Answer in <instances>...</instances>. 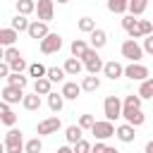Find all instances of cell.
<instances>
[{"mask_svg": "<svg viewBox=\"0 0 153 153\" xmlns=\"http://www.w3.org/2000/svg\"><path fill=\"white\" fill-rule=\"evenodd\" d=\"M120 117H124V120H127L131 127H141V124L146 122V115H143V110H141V98H139L136 93H131V96H124Z\"/></svg>", "mask_w": 153, "mask_h": 153, "instance_id": "obj_1", "label": "cell"}, {"mask_svg": "<svg viewBox=\"0 0 153 153\" xmlns=\"http://www.w3.org/2000/svg\"><path fill=\"white\" fill-rule=\"evenodd\" d=\"M5 151L7 153H22L24 151V136H22V129H17L14 124L7 129V134H5Z\"/></svg>", "mask_w": 153, "mask_h": 153, "instance_id": "obj_2", "label": "cell"}, {"mask_svg": "<svg viewBox=\"0 0 153 153\" xmlns=\"http://www.w3.org/2000/svg\"><path fill=\"white\" fill-rule=\"evenodd\" d=\"M79 60H81V65L86 67V72H88V74H98V72L103 69V60H100L98 50H96V48H91V45L84 50V55H81Z\"/></svg>", "mask_w": 153, "mask_h": 153, "instance_id": "obj_3", "label": "cell"}, {"mask_svg": "<svg viewBox=\"0 0 153 153\" xmlns=\"http://www.w3.org/2000/svg\"><path fill=\"white\" fill-rule=\"evenodd\" d=\"M38 45H41V53H43V55H53V53H57V50L62 48V36L48 31V33L38 41Z\"/></svg>", "mask_w": 153, "mask_h": 153, "instance_id": "obj_4", "label": "cell"}, {"mask_svg": "<svg viewBox=\"0 0 153 153\" xmlns=\"http://www.w3.org/2000/svg\"><path fill=\"white\" fill-rule=\"evenodd\" d=\"M120 112H122V100H120V96H108V98L103 100V115H105V120L115 122V120H120Z\"/></svg>", "mask_w": 153, "mask_h": 153, "instance_id": "obj_5", "label": "cell"}, {"mask_svg": "<svg viewBox=\"0 0 153 153\" xmlns=\"http://www.w3.org/2000/svg\"><path fill=\"white\" fill-rule=\"evenodd\" d=\"M122 76H127V79H131V81H141V79L151 76V72H148V67L141 65V62H129L127 67H122Z\"/></svg>", "mask_w": 153, "mask_h": 153, "instance_id": "obj_6", "label": "cell"}, {"mask_svg": "<svg viewBox=\"0 0 153 153\" xmlns=\"http://www.w3.org/2000/svg\"><path fill=\"white\" fill-rule=\"evenodd\" d=\"M91 134L96 136V139H110V136H115V124L110 122V120H93V124H91Z\"/></svg>", "mask_w": 153, "mask_h": 153, "instance_id": "obj_7", "label": "cell"}, {"mask_svg": "<svg viewBox=\"0 0 153 153\" xmlns=\"http://www.w3.org/2000/svg\"><path fill=\"white\" fill-rule=\"evenodd\" d=\"M122 57H127L129 62H141L143 50H141V45L136 43V38H127V41L122 43Z\"/></svg>", "mask_w": 153, "mask_h": 153, "instance_id": "obj_8", "label": "cell"}, {"mask_svg": "<svg viewBox=\"0 0 153 153\" xmlns=\"http://www.w3.org/2000/svg\"><path fill=\"white\" fill-rule=\"evenodd\" d=\"M62 127V122H60V117H45V120H41L38 124H36V134L38 136H48V134H57V129Z\"/></svg>", "mask_w": 153, "mask_h": 153, "instance_id": "obj_9", "label": "cell"}, {"mask_svg": "<svg viewBox=\"0 0 153 153\" xmlns=\"http://www.w3.org/2000/svg\"><path fill=\"white\" fill-rule=\"evenodd\" d=\"M53 2H55V0H38V2H36L33 12L38 14V19H41V22H50V19H53V14H55Z\"/></svg>", "mask_w": 153, "mask_h": 153, "instance_id": "obj_10", "label": "cell"}, {"mask_svg": "<svg viewBox=\"0 0 153 153\" xmlns=\"http://www.w3.org/2000/svg\"><path fill=\"white\" fill-rule=\"evenodd\" d=\"M26 33H29V38H36V41H41V38L48 33V22H41V19H33V22H29V26H26Z\"/></svg>", "mask_w": 153, "mask_h": 153, "instance_id": "obj_11", "label": "cell"}, {"mask_svg": "<svg viewBox=\"0 0 153 153\" xmlns=\"http://www.w3.org/2000/svg\"><path fill=\"white\" fill-rule=\"evenodd\" d=\"M0 96H2L0 100H5V103H10V105H14V103H19V100H22V96H24V88L7 84V86L2 88V93H0Z\"/></svg>", "mask_w": 153, "mask_h": 153, "instance_id": "obj_12", "label": "cell"}, {"mask_svg": "<svg viewBox=\"0 0 153 153\" xmlns=\"http://www.w3.org/2000/svg\"><path fill=\"white\" fill-rule=\"evenodd\" d=\"M134 129L136 127H131L129 122H124V124H120V127H115V136L122 141V143H131L134 139H136V134H134Z\"/></svg>", "mask_w": 153, "mask_h": 153, "instance_id": "obj_13", "label": "cell"}, {"mask_svg": "<svg viewBox=\"0 0 153 153\" xmlns=\"http://www.w3.org/2000/svg\"><path fill=\"white\" fill-rule=\"evenodd\" d=\"M62 98L65 100H76L79 96H81V86L76 84V81H62Z\"/></svg>", "mask_w": 153, "mask_h": 153, "instance_id": "obj_14", "label": "cell"}, {"mask_svg": "<svg viewBox=\"0 0 153 153\" xmlns=\"http://www.w3.org/2000/svg\"><path fill=\"white\" fill-rule=\"evenodd\" d=\"M110 81H115V79H120L122 76V65L120 62H115V60H110V62H103V69H100Z\"/></svg>", "mask_w": 153, "mask_h": 153, "instance_id": "obj_15", "label": "cell"}, {"mask_svg": "<svg viewBox=\"0 0 153 153\" xmlns=\"http://www.w3.org/2000/svg\"><path fill=\"white\" fill-rule=\"evenodd\" d=\"M0 122H2L5 127H12V124H17V115L12 112L10 103H5V100H0Z\"/></svg>", "mask_w": 153, "mask_h": 153, "instance_id": "obj_16", "label": "cell"}, {"mask_svg": "<svg viewBox=\"0 0 153 153\" xmlns=\"http://www.w3.org/2000/svg\"><path fill=\"white\" fill-rule=\"evenodd\" d=\"M88 38H91V48H96V50H100L108 43V33L103 29H91L88 31Z\"/></svg>", "mask_w": 153, "mask_h": 153, "instance_id": "obj_17", "label": "cell"}, {"mask_svg": "<svg viewBox=\"0 0 153 153\" xmlns=\"http://www.w3.org/2000/svg\"><path fill=\"white\" fill-rule=\"evenodd\" d=\"M62 69H65V74H67V76H76V74H81L84 65H81V60H79V57H67V60H65V65H62Z\"/></svg>", "mask_w": 153, "mask_h": 153, "instance_id": "obj_18", "label": "cell"}, {"mask_svg": "<svg viewBox=\"0 0 153 153\" xmlns=\"http://www.w3.org/2000/svg\"><path fill=\"white\" fill-rule=\"evenodd\" d=\"M19 103H22L24 110H31V112H33V110L41 108V96H38V93H24Z\"/></svg>", "mask_w": 153, "mask_h": 153, "instance_id": "obj_19", "label": "cell"}, {"mask_svg": "<svg viewBox=\"0 0 153 153\" xmlns=\"http://www.w3.org/2000/svg\"><path fill=\"white\" fill-rule=\"evenodd\" d=\"M81 91H86V93H93V91H98L100 88V79H98V74H88V76H84L81 79Z\"/></svg>", "mask_w": 153, "mask_h": 153, "instance_id": "obj_20", "label": "cell"}, {"mask_svg": "<svg viewBox=\"0 0 153 153\" xmlns=\"http://www.w3.org/2000/svg\"><path fill=\"white\" fill-rule=\"evenodd\" d=\"M17 38H19V33H17L12 26L0 29V45H2V48H5V45H14V43H17Z\"/></svg>", "mask_w": 153, "mask_h": 153, "instance_id": "obj_21", "label": "cell"}, {"mask_svg": "<svg viewBox=\"0 0 153 153\" xmlns=\"http://www.w3.org/2000/svg\"><path fill=\"white\" fill-rule=\"evenodd\" d=\"M50 91H53V84H50L48 76H38V79L33 81V93H38V96H48Z\"/></svg>", "mask_w": 153, "mask_h": 153, "instance_id": "obj_22", "label": "cell"}, {"mask_svg": "<svg viewBox=\"0 0 153 153\" xmlns=\"http://www.w3.org/2000/svg\"><path fill=\"white\" fill-rule=\"evenodd\" d=\"M148 7V0H127V12L134 17H141Z\"/></svg>", "mask_w": 153, "mask_h": 153, "instance_id": "obj_23", "label": "cell"}, {"mask_svg": "<svg viewBox=\"0 0 153 153\" xmlns=\"http://www.w3.org/2000/svg\"><path fill=\"white\" fill-rule=\"evenodd\" d=\"M141 100H148V98H153V79L151 76H146V79H141V86H139V93H136Z\"/></svg>", "mask_w": 153, "mask_h": 153, "instance_id": "obj_24", "label": "cell"}, {"mask_svg": "<svg viewBox=\"0 0 153 153\" xmlns=\"http://www.w3.org/2000/svg\"><path fill=\"white\" fill-rule=\"evenodd\" d=\"M5 79H7V84L19 86V88H26V84H29V76H24V72H10Z\"/></svg>", "mask_w": 153, "mask_h": 153, "instance_id": "obj_25", "label": "cell"}, {"mask_svg": "<svg viewBox=\"0 0 153 153\" xmlns=\"http://www.w3.org/2000/svg\"><path fill=\"white\" fill-rule=\"evenodd\" d=\"M45 76L50 79V84H60V81H65V69L62 67H45Z\"/></svg>", "mask_w": 153, "mask_h": 153, "instance_id": "obj_26", "label": "cell"}, {"mask_svg": "<svg viewBox=\"0 0 153 153\" xmlns=\"http://www.w3.org/2000/svg\"><path fill=\"white\" fill-rule=\"evenodd\" d=\"M62 105H65V98H62V93H55V91H50V93H48V108H50L53 112H60V110H62Z\"/></svg>", "mask_w": 153, "mask_h": 153, "instance_id": "obj_27", "label": "cell"}, {"mask_svg": "<svg viewBox=\"0 0 153 153\" xmlns=\"http://www.w3.org/2000/svg\"><path fill=\"white\" fill-rule=\"evenodd\" d=\"M81 131H84V129H81V127H79V124H69V127H67V129H65V139H67V143H69V146H72V143H74V141H79V139H81V136H84V134H81Z\"/></svg>", "mask_w": 153, "mask_h": 153, "instance_id": "obj_28", "label": "cell"}, {"mask_svg": "<svg viewBox=\"0 0 153 153\" xmlns=\"http://www.w3.org/2000/svg\"><path fill=\"white\" fill-rule=\"evenodd\" d=\"M10 26H12L17 33L26 31V26H29V19H26V14H19V12H17V14L12 17V24H10Z\"/></svg>", "mask_w": 153, "mask_h": 153, "instance_id": "obj_29", "label": "cell"}, {"mask_svg": "<svg viewBox=\"0 0 153 153\" xmlns=\"http://www.w3.org/2000/svg\"><path fill=\"white\" fill-rule=\"evenodd\" d=\"M86 48H88V43H86L84 38H74V41H72V45H69V50H72V57H81Z\"/></svg>", "mask_w": 153, "mask_h": 153, "instance_id": "obj_30", "label": "cell"}, {"mask_svg": "<svg viewBox=\"0 0 153 153\" xmlns=\"http://www.w3.org/2000/svg\"><path fill=\"white\" fill-rule=\"evenodd\" d=\"M108 10L112 14H124L127 12V0H108Z\"/></svg>", "mask_w": 153, "mask_h": 153, "instance_id": "obj_31", "label": "cell"}, {"mask_svg": "<svg viewBox=\"0 0 153 153\" xmlns=\"http://www.w3.org/2000/svg\"><path fill=\"white\" fill-rule=\"evenodd\" d=\"M136 29H139V33H141V38H143V36L153 33V22H151V19H136Z\"/></svg>", "mask_w": 153, "mask_h": 153, "instance_id": "obj_32", "label": "cell"}, {"mask_svg": "<svg viewBox=\"0 0 153 153\" xmlns=\"http://www.w3.org/2000/svg\"><path fill=\"white\" fill-rule=\"evenodd\" d=\"M33 7H36L33 0H17V12H19V14H26V17H29V14L33 12Z\"/></svg>", "mask_w": 153, "mask_h": 153, "instance_id": "obj_33", "label": "cell"}, {"mask_svg": "<svg viewBox=\"0 0 153 153\" xmlns=\"http://www.w3.org/2000/svg\"><path fill=\"white\" fill-rule=\"evenodd\" d=\"M26 69H29V76H33V79H38V76H45V65H41V62L26 65Z\"/></svg>", "mask_w": 153, "mask_h": 153, "instance_id": "obj_34", "label": "cell"}, {"mask_svg": "<svg viewBox=\"0 0 153 153\" xmlns=\"http://www.w3.org/2000/svg\"><path fill=\"white\" fill-rule=\"evenodd\" d=\"M76 26H79V31H81V33H88L91 29H96V22H93L91 17H81Z\"/></svg>", "mask_w": 153, "mask_h": 153, "instance_id": "obj_35", "label": "cell"}, {"mask_svg": "<svg viewBox=\"0 0 153 153\" xmlns=\"http://www.w3.org/2000/svg\"><path fill=\"white\" fill-rule=\"evenodd\" d=\"M19 55H22V53H19L14 45H5V48H2V60H5V62H12V60L19 57Z\"/></svg>", "mask_w": 153, "mask_h": 153, "instance_id": "obj_36", "label": "cell"}, {"mask_svg": "<svg viewBox=\"0 0 153 153\" xmlns=\"http://www.w3.org/2000/svg\"><path fill=\"white\" fill-rule=\"evenodd\" d=\"M41 148H43V143H41L38 136H36V139H29V141L24 143V151H26V153H38Z\"/></svg>", "mask_w": 153, "mask_h": 153, "instance_id": "obj_37", "label": "cell"}, {"mask_svg": "<svg viewBox=\"0 0 153 153\" xmlns=\"http://www.w3.org/2000/svg\"><path fill=\"white\" fill-rule=\"evenodd\" d=\"M10 65V72H24L26 69V62H24V57L19 55V57H14L12 62H7Z\"/></svg>", "mask_w": 153, "mask_h": 153, "instance_id": "obj_38", "label": "cell"}, {"mask_svg": "<svg viewBox=\"0 0 153 153\" xmlns=\"http://www.w3.org/2000/svg\"><path fill=\"white\" fill-rule=\"evenodd\" d=\"M72 151H74V153H88V151H91V143L84 141V139H79V141L72 143Z\"/></svg>", "mask_w": 153, "mask_h": 153, "instance_id": "obj_39", "label": "cell"}, {"mask_svg": "<svg viewBox=\"0 0 153 153\" xmlns=\"http://www.w3.org/2000/svg\"><path fill=\"white\" fill-rule=\"evenodd\" d=\"M134 24H136V17H134V14H124V17H122V29H124V31H129Z\"/></svg>", "mask_w": 153, "mask_h": 153, "instance_id": "obj_40", "label": "cell"}, {"mask_svg": "<svg viewBox=\"0 0 153 153\" xmlns=\"http://www.w3.org/2000/svg\"><path fill=\"white\" fill-rule=\"evenodd\" d=\"M141 50L148 53V55H153V36H151V33L143 36V45H141Z\"/></svg>", "mask_w": 153, "mask_h": 153, "instance_id": "obj_41", "label": "cell"}, {"mask_svg": "<svg viewBox=\"0 0 153 153\" xmlns=\"http://www.w3.org/2000/svg\"><path fill=\"white\" fill-rule=\"evenodd\" d=\"M91 124H93V115H81L79 117V127L81 129H91Z\"/></svg>", "mask_w": 153, "mask_h": 153, "instance_id": "obj_42", "label": "cell"}, {"mask_svg": "<svg viewBox=\"0 0 153 153\" xmlns=\"http://www.w3.org/2000/svg\"><path fill=\"white\" fill-rule=\"evenodd\" d=\"M91 151H93V153H100V151H108V143H105L103 139H98V141H96V143L91 146Z\"/></svg>", "mask_w": 153, "mask_h": 153, "instance_id": "obj_43", "label": "cell"}, {"mask_svg": "<svg viewBox=\"0 0 153 153\" xmlns=\"http://www.w3.org/2000/svg\"><path fill=\"white\" fill-rule=\"evenodd\" d=\"M7 74H10V65H7L5 60H0V79H5Z\"/></svg>", "mask_w": 153, "mask_h": 153, "instance_id": "obj_44", "label": "cell"}, {"mask_svg": "<svg viewBox=\"0 0 153 153\" xmlns=\"http://www.w3.org/2000/svg\"><path fill=\"white\" fill-rule=\"evenodd\" d=\"M57 153H72V148H69V143H67V146H62V148H60Z\"/></svg>", "mask_w": 153, "mask_h": 153, "instance_id": "obj_45", "label": "cell"}, {"mask_svg": "<svg viewBox=\"0 0 153 153\" xmlns=\"http://www.w3.org/2000/svg\"><path fill=\"white\" fill-rule=\"evenodd\" d=\"M2 151H5V143H2V141H0V153H2Z\"/></svg>", "mask_w": 153, "mask_h": 153, "instance_id": "obj_46", "label": "cell"}, {"mask_svg": "<svg viewBox=\"0 0 153 153\" xmlns=\"http://www.w3.org/2000/svg\"><path fill=\"white\" fill-rule=\"evenodd\" d=\"M57 2H60V5H65V2H69V0H57Z\"/></svg>", "mask_w": 153, "mask_h": 153, "instance_id": "obj_47", "label": "cell"}, {"mask_svg": "<svg viewBox=\"0 0 153 153\" xmlns=\"http://www.w3.org/2000/svg\"><path fill=\"white\" fill-rule=\"evenodd\" d=\"M0 60H2V45H0Z\"/></svg>", "mask_w": 153, "mask_h": 153, "instance_id": "obj_48", "label": "cell"}]
</instances>
